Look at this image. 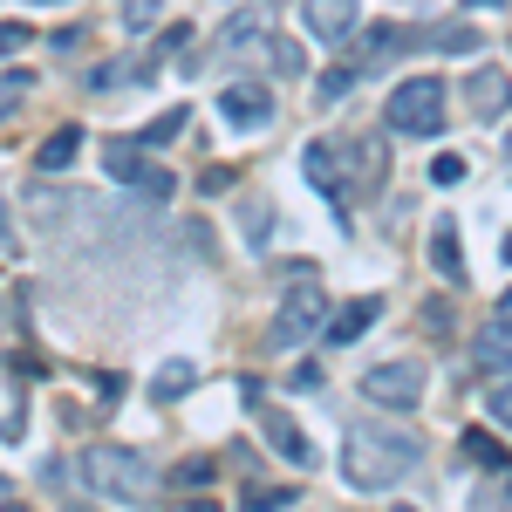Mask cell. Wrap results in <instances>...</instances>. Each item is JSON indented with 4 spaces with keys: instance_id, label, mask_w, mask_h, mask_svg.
<instances>
[{
    "instance_id": "7402d4cb",
    "label": "cell",
    "mask_w": 512,
    "mask_h": 512,
    "mask_svg": "<svg viewBox=\"0 0 512 512\" xmlns=\"http://www.w3.org/2000/svg\"><path fill=\"white\" fill-rule=\"evenodd\" d=\"M171 185H178V178H171V171H164V164H151V171H144V185H137V192H144V198H171Z\"/></svg>"
},
{
    "instance_id": "44dd1931",
    "label": "cell",
    "mask_w": 512,
    "mask_h": 512,
    "mask_svg": "<svg viewBox=\"0 0 512 512\" xmlns=\"http://www.w3.org/2000/svg\"><path fill=\"white\" fill-rule=\"evenodd\" d=\"M178 130H185V110H164V117L151 123V130H144L137 144H144V151H158V144H171V137H178Z\"/></svg>"
},
{
    "instance_id": "484cf974",
    "label": "cell",
    "mask_w": 512,
    "mask_h": 512,
    "mask_svg": "<svg viewBox=\"0 0 512 512\" xmlns=\"http://www.w3.org/2000/svg\"><path fill=\"white\" fill-rule=\"evenodd\" d=\"M178 478H185V485H198V478H212V458H192V465H178Z\"/></svg>"
},
{
    "instance_id": "ffe728a7",
    "label": "cell",
    "mask_w": 512,
    "mask_h": 512,
    "mask_svg": "<svg viewBox=\"0 0 512 512\" xmlns=\"http://www.w3.org/2000/svg\"><path fill=\"white\" fill-rule=\"evenodd\" d=\"M117 7H123V28H130V35H144V28L164 14V0H117Z\"/></svg>"
},
{
    "instance_id": "8fae6325",
    "label": "cell",
    "mask_w": 512,
    "mask_h": 512,
    "mask_svg": "<svg viewBox=\"0 0 512 512\" xmlns=\"http://www.w3.org/2000/svg\"><path fill=\"white\" fill-rule=\"evenodd\" d=\"M383 315L376 301H349V308H335V315L321 321V335H328V349H349V342H362L369 335V321Z\"/></svg>"
},
{
    "instance_id": "603a6c76",
    "label": "cell",
    "mask_w": 512,
    "mask_h": 512,
    "mask_svg": "<svg viewBox=\"0 0 512 512\" xmlns=\"http://www.w3.org/2000/svg\"><path fill=\"white\" fill-rule=\"evenodd\" d=\"M431 178H437V185H465V158H451V151H444V158L431 164Z\"/></svg>"
},
{
    "instance_id": "f1b7e54d",
    "label": "cell",
    "mask_w": 512,
    "mask_h": 512,
    "mask_svg": "<svg viewBox=\"0 0 512 512\" xmlns=\"http://www.w3.org/2000/svg\"><path fill=\"white\" fill-rule=\"evenodd\" d=\"M506 260H512V233H506Z\"/></svg>"
},
{
    "instance_id": "9c48e42d",
    "label": "cell",
    "mask_w": 512,
    "mask_h": 512,
    "mask_svg": "<svg viewBox=\"0 0 512 512\" xmlns=\"http://www.w3.org/2000/svg\"><path fill=\"white\" fill-rule=\"evenodd\" d=\"M478 369L485 376H512V308L499 321H485V335H478Z\"/></svg>"
},
{
    "instance_id": "ba28073f",
    "label": "cell",
    "mask_w": 512,
    "mask_h": 512,
    "mask_svg": "<svg viewBox=\"0 0 512 512\" xmlns=\"http://www.w3.org/2000/svg\"><path fill=\"white\" fill-rule=\"evenodd\" d=\"M301 164H308V185L328 198H349V171H342V144H308L301 151Z\"/></svg>"
},
{
    "instance_id": "7c38bea8",
    "label": "cell",
    "mask_w": 512,
    "mask_h": 512,
    "mask_svg": "<svg viewBox=\"0 0 512 512\" xmlns=\"http://www.w3.org/2000/svg\"><path fill=\"white\" fill-rule=\"evenodd\" d=\"M103 171H110L117 185H144L151 158H144V144H137V137H110V144H103Z\"/></svg>"
},
{
    "instance_id": "e0dca14e",
    "label": "cell",
    "mask_w": 512,
    "mask_h": 512,
    "mask_svg": "<svg viewBox=\"0 0 512 512\" xmlns=\"http://www.w3.org/2000/svg\"><path fill=\"white\" fill-rule=\"evenodd\" d=\"M355 82H362V76H355L349 62H342V69H328V76L315 82V103H321V110H328V103H342V96H349Z\"/></svg>"
},
{
    "instance_id": "ac0fdd59",
    "label": "cell",
    "mask_w": 512,
    "mask_h": 512,
    "mask_svg": "<svg viewBox=\"0 0 512 512\" xmlns=\"http://www.w3.org/2000/svg\"><path fill=\"white\" fill-rule=\"evenodd\" d=\"M465 458H472V465H492V472L506 465V451H499V437H485V431H465Z\"/></svg>"
},
{
    "instance_id": "52a82bcc",
    "label": "cell",
    "mask_w": 512,
    "mask_h": 512,
    "mask_svg": "<svg viewBox=\"0 0 512 512\" xmlns=\"http://www.w3.org/2000/svg\"><path fill=\"white\" fill-rule=\"evenodd\" d=\"M355 0H301V21H308V35L315 41H349L355 35Z\"/></svg>"
},
{
    "instance_id": "d4e9b609",
    "label": "cell",
    "mask_w": 512,
    "mask_h": 512,
    "mask_svg": "<svg viewBox=\"0 0 512 512\" xmlns=\"http://www.w3.org/2000/svg\"><path fill=\"white\" fill-rule=\"evenodd\" d=\"M492 417H499V424H512V383H499V390H492Z\"/></svg>"
},
{
    "instance_id": "9a60e30c",
    "label": "cell",
    "mask_w": 512,
    "mask_h": 512,
    "mask_svg": "<svg viewBox=\"0 0 512 512\" xmlns=\"http://www.w3.org/2000/svg\"><path fill=\"white\" fill-rule=\"evenodd\" d=\"M76 151H82V130L69 123V130H55V137H48V144L35 151V164L48 171V178H55V171H69V164H76Z\"/></svg>"
},
{
    "instance_id": "6da1fadb",
    "label": "cell",
    "mask_w": 512,
    "mask_h": 512,
    "mask_svg": "<svg viewBox=\"0 0 512 512\" xmlns=\"http://www.w3.org/2000/svg\"><path fill=\"white\" fill-rule=\"evenodd\" d=\"M417 458H424V444L410 431H396V424H376V417L349 424V437H342V478H349L355 492L403 485V478L417 472Z\"/></svg>"
},
{
    "instance_id": "3957f363",
    "label": "cell",
    "mask_w": 512,
    "mask_h": 512,
    "mask_svg": "<svg viewBox=\"0 0 512 512\" xmlns=\"http://www.w3.org/2000/svg\"><path fill=\"white\" fill-rule=\"evenodd\" d=\"M383 123L403 130V137H437V130H444V82H437V76L396 82L390 103H383Z\"/></svg>"
},
{
    "instance_id": "277c9868",
    "label": "cell",
    "mask_w": 512,
    "mask_h": 512,
    "mask_svg": "<svg viewBox=\"0 0 512 512\" xmlns=\"http://www.w3.org/2000/svg\"><path fill=\"white\" fill-rule=\"evenodd\" d=\"M321 321H328V294L321 287H287L280 294V308H274V349H301V342H315L321 335Z\"/></svg>"
},
{
    "instance_id": "5b68a950",
    "label": "cell",
    "mask_w": 512,
    "mask_h": 512,
    "mask_svg": "<svg viewBox=\"0 0 512 512\" xmlns=\"http://www.w3.org/2000/svg\"><path fill=\"white\" fill-rule=\"evenodd\" d=\"M362 396L376 410H417L424 403V362H376L362 376Z\"/></svg>"
},
{
    "instance_id": "4316f807",
    "label": "cell",
    "mask_w": 512,
    "mask_h": 512,
    "mask_svg": "<svg viewBox=\"0 0 512 512\" xmlns=\"http://www.w3.org/2000/svg\"><path fill=\"white\" fill-rule=\"evenodd\" d=\"M21 89H28V82H21V76H7V82H0V110H7V103H14Z\"/></svg>"
},
{
    "instance_id": "8992f818",
    "label": "cell",
    "mask_w": 512,
    "mask_h": 512,
    "mask_svg": "<svg viewBox=\"0 0 512 512\" xmlns=\"http://www.w3.org/2000/svg\"><path fill=\"white\" fill-rule=\"evenodd\" d=\"M219 117L233 123V130L274 123V89H267V82H233V89H219Z\"/></svg>"
},
{
    "instance_id": "2e32d148",
    "label": "cell",
    "mask_w": 512,
    "mask_h": 512,
    "mask_svg": "<svg viewBox=\"0 0 512 512\" xmlns=\"http://www.w3.org/2000/svg\"><path fill=\"white\" fill-rule=\"evenodd\" d=\"M192 383H198V369H192V362H164L158 376H151V396H158V403H171V396H185V390H192Z\"/></svg>"
},
{
    "instance_id": "4fadbf2b",
    "label": "cell",
    "mask_w": 512,
    "mask_h": 512,
    "mask_svg": "<svg viewBox=\"0 0 512 512\" xmlns=\"http://www.w3.org/2000/svg\"><path fill=\"white\" fill-rule=\"evenodd\" d=\"M465 96H472L478 117H506V110H512V76H499V69H478V76L465 82Z\"/></svg>"
},
{
    "instance_id": "5bb4252c",
    "label": "cell",
    "mask_w": 512,
    "mask_h": 512,
    "mask_svg": "<svg viewBox=\"0 0 512 512\" xmlns=\"http://www.w3.org/2000/svg\"><path fill=\"white\" fill-rule=\"evenodd\" d=\"M431 267L451 287H465V253H458V219H437L431 226Z\"/></svg>"
},
{
    "instance_id": "d6986e66",
    "label": "cell",
    "mask_w": 512,
    "mask_h": 512,
    "mask_svg": "<svg viewBox=\"0 0 512 512\" xmlns=\"http://www.w3.org/2000/svg\"><path fill=\"white\" fill-rule=\"evenodd\" d=\"M437 48H444V55H472L478 28H472V21H451V28H437Z\"/></svg>"
},
{
    "instance_id": "f546056e",
    "label": "cell",
    "mask_w": 512,
    "mask_h": 512,
    "mask_svg": "<svg viewBox=\"0 0 512 512\" xmlns=\"http://www.w3.org/2000/svg\"><path fill=\"white\" fill-rule=\"evenodd\" d=\"M506 308H512V287H506Z\"/></svg>"
},
{
    "instance_id": "7a4b0ae2",
    "label": "cell",
    "mask_w": 512,
    "mask_h": 512,
    "mask_svg": "<svg viewBox=\"0 0 512 512\" xmlns=\"http://www.w3.org/2000/svg\"><path fill=\"white\" fill-rule=\"evenodd\" d=\"M82 485H89L96 499H110V506H144V499L158 492V472H151V458L130 451V444H96V451H82Z\"/></svg>"
},
{
    "instance_id": "cb8c5ba5",
    "label": "cell",
    "mask_w": 512,
    "mask_h": 512,
    "mask_svg": "<svg viewBox=\"0 0 512 512\" xmlns=\"http://www.w3.org/2000/svg\"><path fill=\"white\" fill-rule=\"evenodd\" d=\"M21 48H28V28H21V21H7V28H0V55H21Z\"/></svg>"
},
{
    "instance_id": "30bf717a",
    "label": "cell",
    "mask_w": 512,
    "mask_h": 512,
    "mask_svg": "<svg viewBox=\"0 0 512 512\" xmlns=\"http://www.w3.org/2000/svg\"><path fill=\"white\" fill-rule=\"evenodd\" d=\"M267 444H274L287 465H301V472L315 465V444H308V431H301V424H294L287 410H267Z\"/></svg>"
},
{
    "instance_id": "83f0119b",
    "label": "cell",
    "mask_w": 512,
    "mask_h": 512,
    "mask_svg": "<svg viewBox=\"0 0 512 512\" xmlns=\"http://www.w3.org/2000/svg\"><path fill=\"white\" fill-rule=\"evenodd\" d=\"M506 178H512V137H506Z\"/></svg>"
},
{
    "instance_id": "4dcf8cb0",
    "label": "cell",
    "mask_w": 512,
    "mask_h": 512,
    "mask_svg": "<svg viewBox=\"0 0 512 512\" xmlns=\"http://www.w3.org/2000/svg\"><path fill=\"white\" fill-rule=\"evenodd\" d=\"M506 499H512V485H506Z\"/></svg>"
}]
</instances>
